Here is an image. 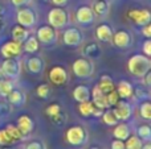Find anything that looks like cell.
<instances>
[{"label":"cell","instance_id":"7c38bea8","mask_svg":"<svg viewBox=\"0 0 151 149\" xmlns=\"http://www.w3.org/2000/svg\"><path fill=\"white\" fill-rule=\"evenodd\" d=\"M63 42L66 46H78L82 42V34L77 28H68L63 33Z\"/></svg>","mask_w":151,"mask_h":149},{"label":"cell","instance_id":"b9f144b4","mask_svg":"<svg viewBox=\"0 0 151 149\" xmlns=\"http://www.w3.org/2000/svg\"><path fill=\"white\" fill-rule=\"evenodd\" d=\"M133 94H135V96L139 98V99H149V92L143 91V90H141V89H137Z\"/></svg>","mask_w":151,"mask_h":149},{"label":"cell","instance_id":"8992f818","mask_svg":"<svg viewBox=\"0 0 151 149\" xmlns=\"http://www.w3.org/2000/svg\"><path fill=\"white\" fill-rule=\"evenodd\" d=\"M65 139L73 147L82 145L86 140V131L81 126H73L70 128H68V131L65 133Z\"/></svg>","mask_w":151,"mask_h":149},{"label":"cell","instance_id":"681fc988","mask_svg":"<svg viewBox=\"0 0 151 149\" xmlns=\"http://www.w3.org/2000/svg\"><path fill=\"white\" fill-rule=\"evenodd\" d=\"M143 78H145V83H146V86L150 87L151 86V73H150V71L143 77Z\"/></svg>","mask_w":151,"mask_h":149},{"label":"cell","instance_id":"52a82bcc","mask_svg":"<svg viewBox=\"0 0 151 149\" xmlns=\"http://www.w3.org/2000/svg\"><path fill=\"white\" fill-rule=\"evenodd\" d=\"M23 44H19V42L13 41H7L1 45L0 48V54L3 55V58H19L23 54Z\"/></svg>","mask_w":151,"mask_h":149},{"label":"cell","instance_id":"ffe728a7","mask_svg":"<svg viewBox=\"0 0 151 149\" xmlns=\"http://www.w3.org/2000/svg\"><path fill=\"white\" fill-rule=\"evenodd\" d=\"M72 95H73V99L78 103L90 100V90L88 86H83V84H78L77 87H74Z\"/></svg>","mask_w":151,"mask_h":149},{"label":"cell","instance_id":"d6986e66","mask_svg":"<svg viewBox=\"0 0 151 149\" xmlns=\"http://www.w3.org/2000/svg\"><path fill=\"white\" fill-rule=\"evenodd\" d=\"M11 36H12L13 41L19 42V44H24V41H25V40L28 38L31 34H29L28 29L17 24V25H15L12 28V31H11Z\"/></svg>","mask_w":151,"mask_h":149},{"label":"cell","instance_id":"83f0119b","mask_svg":"<svg viewBox=\"0 0 151 149\" xmlns=\"http://www.w3.org/2000/svg\"><path fill=\"white\" fill-rule=\"evenodd\" d=\"M94 108L96 107H94V104H93L91 100H86V102L78 103V112H80V115L83 116V118H89V116H91Z\"/></svg>","mask_w":151,"mask_h":149},{"label":"cell","instance_id":"9a60e30c","mask_svg":"<svg viewBox=\"0 0 151 149\" xmlns=\"http://www.w3.org/2000/svg\"><path fill=\"white\" fill-rule=\"evenodd\" d=\"M90 100L93 102L94 107H97V108H101V110L109 108V106L106 103V96H105V94L97 86L90 91Z\"/></svg>","mask_w":151,"mask_h":149},{"label":"cell","instance_id":"816d5d0a","mask_svg":"<svg viewBox=\"0 0 151 149\" xmlns=\"http://www.w3.org/2000/svg\"><path fill=\"white\" fill-rule=\"evenodd\" d=\"M3 26H4V23H3V16L0 15V31L3 29Z\"/></svg>","mask_w":151,"mask_h":149},{"label":"cell","instance_id":"484cf974","mask_svg":"<svg viewBox=\"0 0 151 149\" xmlns=\"http://www.w3.org/2000/svg\"><path fill=\"white\" fill-rule=\"evenodd\" d=\"M39 49H40V42H39V40L36 38V36H29L23 44V50L29 53V54L36 53Z\"/></svg>","mask_w":151,"mask_h":149},{"label":"cell","instance_id":"d590c367","mask_svg":"<svg viewBox=\"0 0 151 149\" xmlns=\"http://www.w3.org/2000/svg\"><path fill=\"white\" fill-rule=\"evenodd\" d=\"M105 96H106V103H107V106H109V108L114 107L121 99L119 95H118V92L115 91V89L111 90L110 92H107V94H105Z\"/></svg>","mask_w":151,"mask_h":149},{"label":"cell","instance_id":"ba28073f","mask_svg":"<svg viewBox=\"0 0 151 149\" xmlns=\"http://www.w3.org/2000/svg\"><path fill=\"white\" fill-rule=\"evenodd\" d=\"M16 21H17L19 25L24 26V28L29 29L35 25L36 23V15L31 8L27 7H20V9L16 13Z\"/></svg>","mask_w":151,"mask_h":149},{"label":"cell","instance_id":"603a6c76","mask_svg":"<svg viewBox=\"0 0 151 149\" xmlns=\"http://www.w3.org/2000/svg\"><path fill=\"white\" fill-rule=\"evenodd\" d=\"M27 69H28L29 73L32 74H40L44 69V62L40 57H31L27 61Z\"/></svg>","mask_w":151,"mask_h":149},{"label":"cell","instance_id":"8fae6325","mask_svg":"<svg viewBox=\"0 0 151 149\" xmlns=\"http://www.w3.org/2000/svg\"><path fill=\"white\" fill-rule=\"evenodd\" d=\"M49 81L55 86H64L68 82V71L63 66H53L49 70Z\"/></svg>","mask_w":151,"mask_h":149},{"label":"cell","instance_id":"1f68e13d","mask_svg":"<svg viewBox=\"0 0 151 149\" xmlns=\"http://www.w3.org/2000/svg\"><path fill=\"white\" fill-rule=\"evenodd\" d=\"M13 89H15V86H13V82L9 81V79H5L4 78L1 82H0V96L5 98L11 91H12Z\"/></svg>","mask_w":151,"mask_h":149},{"label":"cell","instance_id":"74e56055","mask_svg":"<svg viewBox=\"0 0 151 149\" xmlns=\"http://www.w3.org/2000/svg\"><path fill=\"white\" fill-rule=\"evenodd\" d=\"M58 112H61V107L58 103H52V104H49L47 107V110H45V114H47V116H49V118L57 115Z\"/></svg>","mask_w":151,"mask_h":149},{"label":"cell","instance_id":"f1b7e54d","mask_svg":"<svg viewBox=\"0 0 151 149\" xmlns=\"http://www.w3.org/2000/svg\"><path fill=\"white\" fill-rule=\"evenodd\" d=\"M101 118H102V120H104V123L109 127H114L119 123V120H118L117 116L113 112V108H106V110H104V114H102Z\"/></svg>","mask_w":151,"mask_h":149},{"label":"cell","instance_id":"11a10c76","mask_svg":"<svg viewBox=\"0 0 151 149\" xmlns=\"http://www.w3.org/2000/svg\"><path fill=\"white\" fill-rule=\"evenodd\" d=\"M91 149H101V148H97V147H93V148H91Z\"/></svg>","mask_w":151,"mask_h":149},{"label":"cell","instance_id":"836d02e7","mask_svg":"<svg viewBox=\"0 0 151 149\" xmlns=\"http://www.w3.org/2000/svg\"><path fill=\"white\" fill-rule=\"evenodd\" d=\"M137 136H138L139 139H142V140L149 141L150 137H151V128H150V126H147V124L139 126L138 129H137Z\"/></svg>","mask_w":151,"mask_h":149},{"label":"cell","instance_id":"bcb514c9","mask_svg":"<svg viewBox=\"0 0 151 149\" xmlns=\"http://www.w3.org/2000/svg\"><path fill=\"white\" fill-rule=\"evenodd\" d=\"M25 149H44V147H42V144L40 141H32L27 145Z\"/></svg>","mask_w":151,"mask_h":149},{"label":"cell","instance_id":"db71d44e","mask_svg":"<svg viewBox=\"0 0 151 149\" xmlns=\"http://www.w3.org/2000/svg\"><path fill=\"white\" fill-rule=\"evenodd\" d=\"M3 13V5H1V3H0V15Z\"/></svg>","mask_w":151,"mask_h":149},{"label":"cell","instance_id":"9f6ffc18","mask_svg":"<svg viewBox=\"0 0 151 149\" xmlns=\"http://www.w3.org/2000/svg\"><path fill=\"white\" fill-rule=\"evenodd\" d=\"M4 149H9V148H5V147H4Z\"/></svg>","mask_w":151,"mask_h":149},{"label":"cell","instance_id":"6da1fadb","mask_svg":"<svg viewBox=\"0 0 151 149\" xmlns=\"http://www.w3.org/2000/svg\"><path fill=\"white\" fill-rule=\"evenodd\" d=\"M127 70L137 78H143L151 70V60L145 54H134L127 61Z\"/></svg>","mask_w":151,"mask_h":149},{"label":"cell","instance_id":"3957f363","mask_svg":"<svg viewBox=\"0 0 151 149\" xmlns=\"http://www.w3.org/2000/svg\"><path fill=\"white\" fill-rule=\"evenodd\" d=\"M0 69H1L4 77H7L9 79L19 78L21 74V63L17 58H5L3 61Z\"/></svg>","mask_w":151,"mask_h":149},{"label":"cell","instance_id":"f907efd6","mask_svg":"<svg viewBox=\"0 0 151 149\" xmlns=\"http://www.w3.org/2000/svg\"><path fill=\"white\" fill-rule=\"evenodd\" d=\"M142 149H151L150 143H146V144H143V145H142Z\"/></svg>","mask_w":151,"mask_h":149},{"label":"cell","instance_id":"f6af8a7d","mask_svg":"<svg viewBox=\"0 0 151 149\" xmlns=\"http://www.w3.org/2000/svg\"><path fill=\"white\" fill-rule=\"evenodd\" d=\"M11 4L15 5V7H24V5L29 4L31 0H9Z\"/></svg>","mask_w":151,"mask_h":149},{"label":"cell","instance_id":"c3c4849f","mask_svg":"<svg viewBox=\"0 0 151 149\" xmlns=\"http://www.w3.org/2000/svg\"><path fill=\"white\" fill-rule=\"evenodd\" d=\"M102 114H104V110H101V108H94L93 114H91V116H94V118H101Z\"/></svg>","mask_w":151,"mask_h":149},{"label":"cell","instance_id":"6f0895ef","mask_svg":"<svg viewBox=\"0 0 151 149\" xmlns=\"http://www.w3.org/2000/svg\"><path fill=\"white\" fill-rule=\"evenodd\" d=\"M44 1H48V0H44Z\"/></svg>","mask_w":151,"mask_h":149},{"label":"cell","instance_id":"f5cc1de1","mask_svg":"<svg viewBox=\"0 0 151 149\" xmlns=\"http://www.w3.org/2000/svg\"><path fill=\"white\" fill-rule=\"evenodd\" d=\"M5 77H4V74H3V71H1V69H0V82L3 81V79H4Z\"/></svg>","mask_w":151,"mask_h":149},{"label":"cell","instance_id":"ee69618b","mask_svg":"<svg viewBox=\"0 0 151 149\" xmlns=\"http://www.w3.org/2000/svg\"><path fill=\"white\" fill-rule=\"evenodd\" d=\"M142 36H145L146 38H151V25L146 24L142 26Z\"/></svg>","mask_w":151,"mask_h":149},{"label":"cell","instance_id":"cb8c5ba5","mask_svg":"<svg viewBox=\"0 0 151 149\" xmlns=\"http://www.w3.org/2000/svg\"><path fill=\"white\" fill-rule=\"evenodd\" d=\"M82 53H83V55H86V57H89V58H99L102 50L98 44L90 42V44H86L85 46L82 48Z\"/></svg>","mask_w":151,"mask_h":149},{"label":"cell","instance_id":"f35d334b","mask_svg":"<svg viewBox=\"0 0 151 149\" xmlns=\"http://www.w3.org/2000/svg\"><path fill=\"white\" fill-rule=\"evenodd\" d=\"M12 143H13V140L8 136L7 131H5V129H0V145H1V147H8V145H11Z\"/></svg>","mask_w":151,"mask_h":149},{"label":"cell","instance_id":"5b68a950","mask_svg":"<svg viewBox=\"0 0 151 149\" xmlns=\"http://www.w3.org/2000/svg\"><path fill=\"white\" fill-rule=\"evenodd\" d=\"M72 71L77 78H89L93 74V63L86 58H78L72 65Z\"/></svg>","mask_w":151,"mask_h":149},{"label":"cell","instance_id":"7bdbcfd3","mask_svg":"<svg viewBox=\"0 0 151 149\" xmlns=\"http://www.w3.org/2000/svg\"><path fill=\"white\" fill-rule=\"evenodd\" d=\"M111 149H125V141H122V140H113L111 143Z\"/></svg>","mask_w":151,"mask_h":149},{"label":"cell","instance_id":"60d3db41","mask_svg":"<svg viewBox=\"0 0 151 149\" xmlns=\"http://www.w3.org/2000/svg\"><path fill=\"white\" fill-rule=\"evenodd\" d=\"M143 54L145 55H147V57H150L151 55V40L150 38H147L146 41L143 42Z\"/></svg>","mask_w":151,"mask_h":149},{"label":"cell","instance_id":"9c48e42d","mask_svg":"<svg viewBox=\"0 0 151 149\" xmlns=\"http://www.w3.org/2000/svg\"><path fill=\"white\" fill-rule=\"evenodd\" d=\"M113 112L119 121H127L133 115V106L126 99H119V102L113 108Z\"/></svg>","mask_w":151,"mask_h":149},{"label":"cell","instance_id":"4fadbf2b","mask_svg":"<svg viewBox=\"0 0 151 149\" xmlns=\"http://www.w3.org/2000/svg\"><path fill=\"white\" fill-rule=\"evenodd\" d=\"M76 18L80 24L82 25H89L94 21V13H93V9L88 5H82L77 9L76 12Z\"/></svg>","mask_w":151,"mask_h":149},{"label":"cell","instance_id":"277c9868","mask_svg":"<svg viewBox=\"0 0 151 149\" xmlns=\"http://www.w3.org/2000/svg\"><path fill=\"white\" fill-rule=\"evenodd\" d=\"M36 38L39 40V42H41L44 45H53L58 40L57 29L52 28L50 25H42L37 29Z\"/></svg>","mask_w":151,"mask_h":149},{"label":"cell","instance_id":"e0dca14e","mask_svg":"<svg viewBox=\"0 0 151 149\" xmlns=\"http://www.w3.org/2000/svg\"><path fill=\"white\" fill-rule=\"evenodd\" d=\"M115 91L118 92V95H119L121 99H126L127 100L129 98L133 96V92H134V87L133 84L130 83L129 81H119V83L117 84V87H115Z\"/></svg>","mask_w":151,"mask_h":149},{"label":"cell","instance_id":"f546056e","mask_svg":"<svg viewBox=\"0 0 151 149\" xmlns=\"http://www.w3.org/2000/svg\"><path fill=\"white\" fill-rule=\"evenodd\" d=\"M143 140L139 139L137 135H130L125 140V149H142Z\"/></svg>","mask_w":151,"mask_h":149},{"label":"cell","instance_id":"ab89813d","mask_svg":"<svg viewBox=\"0 0 151 149\" xmlns=\"http://www.w3.org/2000/svg\"><path fill=\"white\" fill-rule=\"evenodd\" d=\"M50 120H52V123L55 124V126H64L65 121H66V118H65V115H64L63 112H58L57 115L52 116Z\"/></svg>","mask_w":151,"mask_h":149},{"label":"cell","instance_id":"44dd1931","mask_svg":"<svg viewBox=\"0 0 151 149\" xmlns=\"http://www.w3.org/2000/svg\"><path fill=\"white\" fill-rule=\"evenodd\" d=\"M5 99L8 100V103H9L11 106H15V107H20V106H23L24 103H25V96H24L23 92L17 89H13L12 91L5 96Z\"/></svg>","mask_w":151,"mask_h":149},{"label":"cell","instance_id":"5bb4252c","mask_svg":"<svg viewBox=\"0 0 151 149\" xmlns=\"http://www.w3.org/2000/svg\"><path fill=\"white\" fill-rule=\"evenodd\" d=\"M111 41H113V44L117 48H119V49H126L131 42V37H130V34H129V32L118 31V32H115V33H113Z\"/></svg>","mask_w":151,"mask_h":149},{"label":"cell","instance_id":"7dc6e473","mask_svg":"<svg viewBox=\"0 0 151 149\" xmlns=\"http://www.w3.org/2000/svg\"><path fill=\"white\" fill-rule=\"evenodd\" d=\"M52 3L55 4V7H64L68 4V0H52Z\"/></svg>","mask_w":151,"mask_h":149},{"label":"cell","instance_id":"4dcf8cb0","mask_svg":"<svg viewBox=\"0 0 151 149\" xmlns=\"http://www.w3.org/2000/svg\"><path fill=\"white\" fill-rule=\"evenodd\" d=\"M4 129H5V131H7L8 136H9L11 139L13 140V143H15V141H20V140H23L24 135L21 133V132H20V129H19L17 127L15 126V124H7Z\"/></svg>","mask_w":151,"mask_h":149},{"label":"cell","instance_id":"7402d4cb","mask_svg":"<svg viewBox=\"0 0 151 149\" xmlns=\"http://www.w3.org/2000/svg\"><path fill=\"white\" fill-rule=\"evenodd\" d=\"M113 136L118 140L125 141L129 136H130V127L125 123V121H119L117 126H114V131H113Z\"/></svg>","mask_w":151,"mask_h":149},{"label":"cell","instance_id":"d4e9b609","mask_svg":"<svg viewBox=\"0 0 151 149\" xmlns=\"http://www.w3.org/2000/svg\"><path fill=\"white\" fill-rule=\"evenodd\" d=\"M97 87H98L104 94H107V92H110L111 90L115 89V84L109 75H102L101 78H99V82L97 83Z\"/></svg>","mask_w":151,"mask_h":149},{"label":"cell","instance_id":"e575fe53","mask_svg":"<svg viewBox=\"0 0 151 149\" xmlns=\"http://www.w3.org/2000/svg\"><path fill=\"white\" fill-rule=\"evenodd\" d=\"M36 94H37V96H39L40 99H48V98H49V95H50V87H49V84L41 83L40 86H37Z\"/></svg>","mask_w":151,"mask_h":149},{"label":"cell","instance_id":"30bf717a","mask_svg":"<svg viewBox=\"0 0 151 149\" xmlns=\"http://www.w3.org/2000/svg\"><path fill=\"white\" fill-rule=\"evenodd\" d=\"M127 17L130 18L135 25L143 26V25H146V24H150L151 13L149 9H138V8H134V9H130L127 12Z\"/></svg>","mask_w":151,"mask_h":149},{"label":"cell","instance_id":"7a4b0ae2","mask_svg":"<svg viewBox=\"0 0 151 149\" xmlns=\"http://www.w3.org/2000/svg\"><path fill=\"white\" fill-rule=\"evenodd\" d=\"M48 23L52 28L61 29L68 24V13L63 7H55L48 13Z\"/></svg>","mask_w":151,"mask_h":149},{"label":"cell","instance_id":"ac0fdd59","mask_svg":"<svg viewBox=\"0 0 151 149\" xmlns=\"http://www.w3.org/2000/svg\"><path fill=\"white\" fill-rule=\"evenodd\" d=\"M113 29L107 24H101L96 29V37L99 42H110L113 37Z\"/></svg>","mask_w":151,"mask_h":149},{"label":"cell","instance_id":"d6a6232c","mask_svg":"<svg viewBox=\"0 0 151 149\" xmlns=\"http://www.w3.org/2000/svg\"><path fill=\"white\" fill-rule=\"evenodd\" d=\"M139 115L145 120H150L151 119V104L149 100L141 103V106H139Z\"/></svg>","mask_w":151,"mask_h":149},{"label":"cell","instance_id":"2e32d148","mask_svg":"<svg viewBox=\"0 0 151 149\" xmlns=\"http://www.w3.org/2000/svg\"><path fill=\"white\" fill-rule=\"evenodd\" d=\"M16 127L20 129V132L24 135V136H27V135H29L32 131H33V128H35V121L32 120L31 116H28V115H21L20 118L17 119Z\"/></svg>","mask_w":151,"mask_h":149},{"label":"cell","instance_id":"4316f807","mask_svg":"<svg viewBox=\"0 0 151 149\" xmlns=\"http://www.w3.org/2000/svg\"><path fill=\"white\" fill-rule=\"evenodd\" d=\"M93 13L97 16H106L110 9V4L107 0H97L93 5Z\"/></svg>","mask_w":151,"mask_h":149},{"label":"cell","instance_id":"8d00e7d4","mask_svg":"<svg viewBox=\"0 0 151 149\" xmlns=\"http://www.w3.org/2000/svg\"><path fill=\"white\" fill-rule=\"evenodd\" d=\"M11 111H12V107H11V104L8 103V100L5 99V98L0 96V116L9 115Z\"/></svg>","mask_w":151,"mask_h":149}]
</instances>
